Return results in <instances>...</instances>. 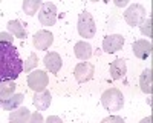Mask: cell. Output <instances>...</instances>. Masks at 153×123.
I'll return each mask as SVG.
<instances>
[{"label": "cell", "mask_w": 153, "mask_h": 123, "mask_svg": "<svg viewBox=\"0 0 153 123\" xmlns=\"http://www.w3.org/2000/svg\"><path fill=\"white\" fill-rule=\"evenodd\" d=\"M74 52H75V57L80 58V60H89L92 57V46L91 43H87L84 40L81 42H76L75 46H74Z\"/></svg>", "instance_id": "cell-14"}, {"label": "cell", "mask_w": 153, "mask_h": 123, "mask_svg": "<svg viewBox=\"0 0 153 123\" xmlns=\"http://www.w3.org/2000/svg\"><path fill=\"white\" fill-rule=\"evenodd\" d=\"M31 117V111L26 106H20L9 112V122L11 123H28Z\"/></svg>", "instance_id": "cell-15"}, {"label": "cell", "mask_w": 153, "mask_h": 123, "mask_svg": "<svg viewBox=\"0 0 153 123\" xmlns=\"http://www.w3.org/2000/svg\"><path fill=\"white\" fill-rule=\"evenodd\" d=\"M76 26H78V34L81 37H84V39H92V37H95L97 25H95V20H94L91 12L83 11L78 16V25Z\"/></svg>", "instance_id": "cell-3"}, {"label": "cell", "mask_w": 153, "mask_h": 123, "mask_svg": "<svg viewBox=\"0 0 153 123\" xmlns=\"http://www.w3.org/2000/svg\"><path fill=\"white\" fill-rule=\"evenodd\" d=\"M45 66L46 69H49V72H52V74H57L60 69H61V65H63V62H61V57L58 52H48L45 56Z\"/></svg>", "instance_id": "cell-11"}, {"label": "cell", "mask_w": 153, "mask_h": 123, "mask_svg": "<svg viewBox=\"0 0 153 123\" xmlns=\"http://www.w3.org/2000/svg\"><path fill=\"white\" fill-rule=\"evenodd\" d=\"M46 123H63V120L58 116H49L46 118Z\"/></svg>", "instance_id": "cell-26"}, {"label": "cell", "mask_w": 153, "mask_h": 123, "mask_svg": "<svg viewBox=\"0 0 153 123\" xmlns=\"http://www.w3.org/2000/svg\"><path fill=\"white\" fill-rule=\"evenodd\" d=\"M115 5H117V6H126L127 5V0H123V2H115Z\"/></svg>", "instance_id": "cell-28"}, {"label": "cell", "mask_w": 153, "mask_h": 123, "mask_svg": "<svg viewBox=\"0 0 153 123\" xmlns=\"http://www.w3.org/2000/svg\"><path fill=\"white\" fill-rule=\"evenodd\" d=\"M139 123H152V116H149V117H146V118H143Z\"/></svg>", "instance_id": "cell-27"}, {"label": "cell", "mask_w": 153, "mask_h": 123, "mask_svg": "<svg viewBox=\"0 0 153 123\" xmlns=\"http://www.w3.org/2000/svg\"><path fill=\"white\" fill-rule=\"evenodd\" d=\"M12 40H14L12 34H9V32H0V42H2V43H12Z\"/></svg>", "instance_id": "cell-25"}, {"label": "cell", "mask_w": 153, "mask_h": 123, "mask_svg": "<svg viewBox=\"0 0 153 123\" xmlns=\"http://www.w3.org/2000/svg\"><path fill=\"white\" fill-rule=\"evenodd\" d=\"M51 102H52V97H51V92L48 89L42 91V92H35L34 98H32V103L37 108V111H45L49 108Z\"/></svg>", "instance_id": "cell-13"}, {"label": "cell", "mask_w": 153, "mask_h": 123, "mask_svg": "<svg viewBox=\"0 0 153 123\" xmlns=\"http://www.w3.org/2000/svg\"><path fill=\"white\" fill-rule=\"evenodd\" d=\"M101 105H103L107 111L113 112V111H120L124 106V95L120 89L117 88H110L103 92L101 95Z\"/></svg>", "instance_id": "cell-2"}, {"label": "cell", "mask_w": 153, "mask_h": 123, "mask_svg": "<svg viewBox=\"0 0 153 123\" xmlns=\"http://www.w3.org/2000/svg\"><path fill=\"white\" fill-rule=\"evenodd\" d=\"M109 72H110V77L113 80H120L126 76L127 72V66H126V60L124 58H117L113 60L110 66H109Z\"/></svg>", "instance_id": "cell-12"}, {"label": "cell", "mask_w": 153, "mask_h": 123, "mask_svg": "<svg viewBox=\"0 0 153 123\" xmlns=\"http://www.w3.org/2000/svg\"><path fill=\"white\" fill-rule=\"evenodd\" d=\"M8 31H9V34H12L14 37L22 39V40H25L28 37L26 26H25L20 20H9L8 22Z\"/></svg>", "instance_id": "cell-16"}, {"label": "cell", "mask_w": 153, "mask_h": 123, "mask_svg": "<svg viewBox=\"0 0 153 123\" xmlns=\"http://www.w3.org/2000/svg\"><path fill=\"white\" fill-rule=\"evenodd\" d=\"M152 69H144V72L139 77V86H141V91L146 94H152L153 91V83H152Z\"/></svg>", "instance_id": "cell-18"}, {"label": "cell", "mask_w": 153, "mask_h": 123, "mask_svg": "<svg viewBox=\"0 0 153 123\" xmlns=\"http://www.w3.org/2000/svg\"><path fill=\"white\" fill-rule=\"evenodd\" d=\"M23 71V60L12 43L0 42V83L16 80Z\"/></svg>", "instance_id": "cell-1"}, {"label": "cell", "mask_w": 153, "mask_h": 123, "mask_svg": "<svg viewBox=\"0 0 153 123\" xmlns=\"http://www.w3.org/2000/svg\"><path fill=\"white\" fill-rule=\"evenodd\" d=\"M40 6H42L40 0H25L23 5H22L26 16H35V12L40 11Z\"/></svg>", "instance_id": "cell-20"}, {"label": "cell", "mask_w": 153, "mask_h": 123, "mask_svg": "<svg viewBox=\"0 0 153 123\" xmlns=\"http://www.w3.org/2000/svg\"><path fill=\"white\" fill-rule=\"evenodd\" d=\"M28 123H45V118L40 112H34V114H31Z\"/></svg>", "instance_id": "cell-24"}, {"label": "cell", "mask_w": 153, "mask_h": 123, "mask_svg": "<svg viewBox=\"0 0 153 123\" xmlns=\"http://www.w3.org/2000/svg\"><path fill=\"white\" fill-rule=\"evenodd\" d=\"M139 29H141V34L146 37H152V17L146 19L141 25H139Z\"/></svg>", "instance_id": "cell-21"}, {"label": "cell", "mask_w": 153, "mask_h": 123, "mask_svg": "<svg viewBox=\"0 0 153 123\" xmlns=\"http://www.w3.org/2000/svg\"><path fill=\"white\" fill-rule=\"evenodd\" d=\"M38 20L45 26H52L57 22V6L52 2L42 3L40 11H38Z\"/></svg>", "instance_id": "cell-6"}, {"label": "cell", "mask_w": 153, "mask_h": 123, "mask_svg": "<svg viewBox=\"0 0 153 123\" xmlns=\"http://www.w3.org/2000/svg\"><path fill=\"white\" fill-rule=\"evenodd\" d=\"M101 123H126V122H124L123 117H120V116H109V117H106V118L101 120Z\"/></svg>", "instance_id": "cell-23"}, {"label": "cell", "mask_w": 153, "mask_h": 123, "mask_svg": "<svg viewBox=\"0 0 153 123\" xmlns=\"http://www.w3.org/2000/svg\"><path fill=\"white\" fill-rule=\"evenodd\" d=\"M48 83H49V77H48V74L42 69H35L28 76V86L34 92L45 91Z\"/></svg>", "instance_id": "cell-5"}, {"label": "cell", "mask_w": 153, "mask_h": 123, "mask_svg": "<svg viewBox=\"0 0 153 123\" xmlns=\"http://www.w3.org/2000/svg\"><path fill=\"white\" fill-rule=\"evenodd\" d=\"M54 42V35L52 32H49L46 29H40L37 31L32 37V43H34V48L35 49H40V51H46L49 49V46L52 45Z\"/></svg>", "instance_id": "cell-8"}, {"label": "cell", "mask_w": 153, "mask_h": 123, "mask_svg": "<svg viewBox=\"0 0 153 123\" xmlns=\"http://www.w3.org/2000/svg\"><path fill=\"white\" fill-rule=\"evenodd\" d=\"M146 16H147L146 8L143 5H139V3H133L126 9L124 20L127 22L129 26H139V25L146 20Z\"/></svg>", "instance_id": "cell-4"}, {"label": "cell", "mask_w": 153, "mask_h": 123, "mask_svg": "<svg viewBox=\"0 0 153 123\" xmlns=\"http://www.w3.org/2000/svg\"><path fill=\"white\" fill-rule=\"evenodd\" d=\"M37 63H38V58H37V54H35V52H31V54H29V58L26 60V63L23 65V69H25V72H28V71H31V68L37 66Z\"/></svg>", "instance_id": "cell-22"}, {"label": "cell", "mask_w": 153, "mask_h": 123, "mask_svg": "<svg viewBox=\"0 0 153 123\" xmlns=\"http://www.w3.org/2000/svg\"><path fill=\"white\" fill-rule=\"evenodd\" d=\"M16 88H17V85L14 83V80H8V82L0 83V102L8 100L9 97L14 95Z\"/></svg>", "instance_id": "cell-19"}, {"label": "cell", "mask_w": 153, "mask_h": 123, "mask_svg": "<svg viewBox=\"0 0 153 123\" xmlns=\"http://www.w3.org/2000/svg\"><path fill=\"white\" fill-rule=\"evenodd\" d=\"M94 74H95V66L91 63V62H81V63H78L74 69L75 80L78 83H86L89 80H92Z\"/></svg>", "instance_id": "cell-7"}, {"label": "cell", "mask_w": 153, "mask_h": 123, "mask_svg": "<svg viewBox=\"0 0 153 123\" xmlns=\"http://www.w3.org/2000/svg\"><path fill=\"white\" fill-rule=\"evenodd\" d=\"M23 100H25V95L23 94H14L12 97H9L8 100L0 102V108H3L6 111H14V109H17V108L22 106Z\"/></svg>", "instance_id": "cell-17"}, {"label": "cell", "mask_w": 153, "mask_h": 123, "mask_svg": "<svg viewBox=\"0 0 153 123\" xmlns=\"http://www.w3.org/2000/svg\"><path fill=\"white\" fill-rule=\"evenodd\" d=\"M152 49H153V46H152V42H149V40H136L132 45L133 54L141 60H146L147 57L152 56Z\"/></svg>", "instance_id": "cell-10"}, {"label": "cell", "mask_w": 153, "mask_h": 123, "mask_svg": "<svg viewBox=\"0 0 153 123\" xmlns=\"http://www.w3.org/2000/svg\"><path fill=\"white\" fill-rule=\"evenodd\" d=\"M124 42L126 40H124V37L121 34H110V35L104 37L103 49H104V52H107V54H113V52L120 51V49H123Z\"/></svg>", "instance_id": "cell-9"}]
</instances>
